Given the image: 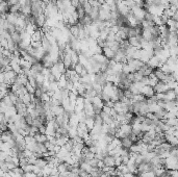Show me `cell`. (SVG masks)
<instances>
[{
	"instance_id": "28",
	"label": "cell",
	"mask_w": 178,
	"mask_h": 177,
	"mask_svg": "<svg viewBox=\"0 0 178 177\" xmlns=\"http://www.w3.org/2000/svg\"><path fill=\"white\" fill-rule=\"evenodd\" d=\"M25 87H26V88H27V92L29 93V94L32 95V94H35V90H37V88H33L32 85H30V83H27V85H26Z\"/></svg>"
},
{
	"instance_id": "34",
	"label": "cell",
	"mask_w": 178,
	"mask_h": 177,
	"mask_svg": "<svg viewBox=\"0 0 178 177\" xmlns=\"http://www.w3.org/2000/svg\"><path fill=\"white\" fill-rule=\"evenodd\" d=\"M51 1H52V0H43V2H44L45 4H48V3H50Z\"/></svg>"
},
{
	"instance_id": "37",
	"label": "cell",
	"mask_w": 178,
	"mask_h": 177,
	"mask_svg": "<svg viewBox=\"0 0 178 177\" xmlns=\"http://www.w3.org/2000/svg\"><path fill=\"white\" fill-rule=\"evenodd\" d=\"M78 177H79V176H78Z\"/></svg>"
},
{
	"instance_id": "27",
	"label": "cell",
	"mask_w": 178,
	"mask_h": 177,
	"mask_svg": "<svg viewBox=\"0 0 178 177\" xmlns=\"http://www.w3.org/2000/svg\"><path fill=\"white\" fill-rule=\"evenodd\" d=\"M45 145H46L47 149H48V151H54V148H55V145L52 144L51 142H49V141H47L46 143H45Z\"/></svg>"
},
{
	"instance_id": "2",
	"label": "cell",
	"mask_w": 178,
	"mask_h": 177,
	"mask_svg": "<svg viewBox=\"0 0 178 177\" xmlns=\"http://www.w3.org/2000/svg\"><path fill=\"white\" fill-rule=\"evenodd\" d=\"M146 12H147V11H146L145 8H142V6H139V5H136L131 10V14L137 18V20H139L140 22H142V21H144V20H145Z\"/></svg>"
},
{
	"instance_id": "10",
	"label": "cell",
	"mask_w": 178,
	"mask_h": 177,
	"mask_svg": "<svg viewBox=\"0 0 178 177\" xmlns=\"http://www.w3.org/2000/svg\"><path fill=\"white\" fill-rule=\"evenodd\" d=\"M103 163H104L105 166H109V167H116V160H115V157L112 155H106L103 160Z\"/></svg>"
},
{
	"instance_id": "12",
	"label": "cell",
	"mask_w": 178,
	"mask_h": 177,
	"mask_svg": "<svg viewBox=\"0 0 178 177\" xmlns=\"http://www.w3.org/2000/svg\"><path fill=\"white\" fill-rule=\"evenodd\" d=\"M166 94V101H171V100H176L177 99V94L175 92V90H169Z\"/></svg>"
},
{
	"instance_id": "7",
	"label": "cell",
	"mask_w": 178,
	"mask_h": 177,
	"mask_svg": "<svg viewBox=\"0 0 178 177\" xmlns=\"http://www.w3.org/2000/svg\"><path fill=\"white\" fill-rule=\"evenodd\" d=\"M140 72H141L142 74H143L145 77H148L150 76L151 74L153 73V71H154V69H152L151 67H149V66L147 65V64H144V66L141 68V69L139 70Z\"/></svg>"
},
{
	"instance_id": "23",
	"label": "cell",
	"mask_w": 178,
	"mask_h": 177,
	"mask_svg": "<svg viewBox=\"0 0 178 177\" xmlns=\"http://www.w3.org/2000/svg\"><path fill=\"white\" fill-rule=\"evenodd\" d=\"M169 51H170V55L172 56V57H177V55H178V45H176V46H171L170 48H169Z\"/></svg>"
},
{
	"instance_id": "22",
	"label": "cell",
	"mask_w": 178,
	"mask_h": 177,
	"mask_svg": "<svg viewBox=\"0 0 178 177\" xmlns=\"http://www.w3.org/2000/svg\"><path fill=\"white\" fill-rule=\"evenodd\" d=\"M0 149H1V151L10 152L11 150H12V147H11L10 143L1 142V145H0Z\"/></svg>"
},
{
	"instance_id": "6",
	"label": "cell",
	"mask_w": 178,
	"mask_h": 177,
	"mask_svg": "<svg viewBox=\"0 0 178 177\" xmlns=\"http://www.w3.org/2000/svg\"><path fill=\"white\" fill-rule=\"evenodd\" d=\"M142 94L148 99L150 97H153L156 93H155V90L153 87H151V85H145L143 88V90H142Z\"/></svg>"
},
{
	"instance_id": "14",
	"label": "cell",
	"mask_w": 178,
	"mask_h": 177,
	"mask_svg": "<svg viewBox=\"0 0 178 177\" xmlns=\"http://www.w3.org/2000/svg\"><path fill=\"white\" fill-rule=\"evenodd\" d=\"M1 104H3V105L8 106V107H12V106H15V103L13 102L12 99H11V97L8 96V94L6 95L4 98L1 99Z\"/></svg>"
},
{
	"instance_id": "33",
	"label": "cell",
	"mask_w": 178,
	"mask_h": 177,
	"mask_svg": "<svg viewBox=\"0 0 178 177\" xmlns=\"http://www.w3.org/2000/svg\"><path fill=\"white\" fill-rule=\"evenodd\" d=\"M87 2H89V0H79V3L81 4V5H83L84 3H87Z\"/></svg>"
},
{
	"instance_id": "3",
	"label": "cell",
	"mask_w": 178,
	"mask_h": 177,
	"mask_svg": "<svg viewBox=\"0 0 178 177\" xmlns=\"http://www.w3.org/2000/svg\"><path fill=\"white\" fill-rule=\"evenodd\" d=\"M127 64H128V66L130 67V69H131V72H132V73H134V72L139 71V70L141 69L142 67H143L145 63H143L142 61H140V60L132 58V60L128 61Z\"/></svg>"
},
{
	"instance_id": "31",
	"label": "cell",
	"mask_w": 178,
	"mask_h": 177,
	"mask_svg": "<svg viewBox=\"0 0 178 177\" xmlns=\"http://www.w3.org/2000/svg\"><path fill=\"white\" fill-rule=\"evenodd\" d=\"M112 107H109V106L104 105V106H103V108H102V112H104L105 114H109V115H110V112H112Z\"/></svg>"
},
{
	"instance_id": "26",
	"label": "cell",
	"mask_w": 178,
	"mask_h": 177,
	"mask_svg": "<svg viewBox=\"0 0 178 177\" xmlns=\"http://www.w3.org/2000/svg\"><path fill=\"white\" fill-rule=\"evenodd\" d=\"M41 100L43 102H49L51 100V97L49 96L48 93H43V95L41 96Z\"/></svg>"
},
{
	"instance_id": "20",
	"label": "cell",
	"mask_w": 178,
	"mask_h": 177,
	"mask_svg": "<svg viewBox=\"0 0 178 177\" xmlns=\"http://www.w3.org/2000/svg\"><path fill=\"white\" fill-rule=\"evenodd\" d=\"M70 31H71L72 36L75 38L78 39V36H79V31H80V28L79 26L76 24V25H73V26H70Z\"/></svg>"
},
{
	"instance_id": "16",
	"label": "cell",
	"mask_w": 178,
	"mask_h": 177,
	"mask_svg": "<svg viewBox=\"0 0 178 177\" xmlns=\"http://www.w3.org/2000/svg\"><path fill=\"white\" fill-rule=\"evenodd\" d=\"M68 81H69V79L67 78V76L64 74V75H63V76L60 78V80L57 81V82H58V87H60V88H67V85H68Z\"/></svg>"
},
{
	"instance_id": "24",
	"label": "cell",
	"mask_w": 178,
	"mask_h": 177,
	"mask_svg": "<svg viewBox=\"0 0 178 177\" xmlns=\"http://www.w3.org/2000/svg\"><path fill=\"white\" fill-rule=\"evenodd\" d=\"M83 10H84V12L87 15H90V14L92 13V10H93V6L90 4V2H87V3L83 4Z\"/></svg>"
},
{
	"instance_id": "35",
	"label": "cell",
	"mask_w": 178,
	"mask_h": 177,
	"mask_svg": "<svg viewBox=\"0 0 178 177\" xmlns=\"http://www.w3.org/2000/svg\"><path fill=\"white\" fill-rule=\"evenodd\" d=\"M176 35H177V38H178V30H176Z\"/></svg>"
},
{
	"instance_id": "25",
	"label": "cell",
	"mask_w": 178,
	"mask_h": 177,
	"mask_svg": "<svg viewBox=\"0 0 178 177\" xmlns=\"http://www.w3.org/2000/svg\"><path fill=\"white\" fill-rule=\"evenodd\" d=\"M22 169H23L24 173H28V172H33V169H35V165L28 164V165H26L25 167L22 168Z\"/></svg>"
},
{
	"instance_id": "4",
	"label": "cell",
	"mask_w": 178,
	"mask_h": 177,
	"mask_svg": "<svg viewBox=\"0 0 178 177\" xmlns=\"http://www.w3.org/2000/svg\"><path fill=\"white\" fill-rule=\"evenodd\" d=\"M147 65L151 67L152 69H157V68H161V66L163 65V63L161 62V60H159L158 57H157L156 55L152 56V57L149 60V62L147 63Z\"/></svg>"
},
{
	"instance_id": "30",
	"label": "cell",
	"mask_w": 178,
	"mask_h": 177,
	"mask_svg": "<svg viewBox=\"0 0 178 177\" xmlns=\"http://www.w3.org/2000/svg\"><path fill=\"white\" fill-rule=\"evenodd\" d=\"M168 174L171 177H178V170H168Z\"/></svg>"
},
{
	"instance_id": "29",
	"label": "cell",
	"mask_w": 178,
	"mask_h": 177,
	"mask_svg": "<svg viewBox=\"0 0 178 177\" xmlns=\"http://www.w3.org/2000/svg\"><path fill=\"white\" fill-rule=\"evenodd\" d=\"M115 160H116V167H119L123 164V160H122V156H116L115 157Z\"/></svg>"
},
{
	"instance_id": "15",
	"label": "cell",
	"mask_w": 178,
	"mask_h": 177,
	"mask_svg": "<svg viewBox=\"0 0 178 177\" xmlns=\"http://www.w3.org/2000/svg\"><path fill=\"white\" fill-rule=\"evenodd\" d=\"M121 142H122V147H123V148H126V149H129L130 147H131L132 145L134 144V143L131 141V139H130V137L121 139Z\"/></svg>"
},
{
	"instance_id": "13",
	"label": "cell",
	"mask_w": 178,
	"mask_h": 177,
	"mask_svg": "<svg viewBox=\"0 0 178 177\" xmlns=\"http://www.w3.org/2000/svg\"><path fill=\"white\" fill-rule=\"evenodd\" d=\"M93 57H94V60H95L96 62H98L100 65H102V64H104L109 61V60H107L106 56H105L104 54H94Z\"/></svg>"
},
{
	"instance_id": "1",
	"label": "cell",
	"mask_w": 178,
	"mask_h": 177,
	"mask_svg": "<svg viewBox=\"0 0 178 177\" xmlns=\"http://www.w3.org/2000/svg\"><path fill=\"white\" fill-rule=\"evenodd\" d=\"M131 133H132V126L128 123H125L122 124L119 129H117L115 137L118 138V139H124V138L130 137Z\"/></svg>"
},
{
	"instance_id": "18",
	"label": "cell",
	"mask_w": 178,
	"mask_h": 177,
	"mask_svg": "<svg viewBox=\"0 0 178 177\" xmlns=\"http://www.w3.org/2000/svg\"><path fill=\"white\" fill-rule=\"evenodd\" d=\"M68 135H69V138H70V139H75V138L78 135L77 127H75V126H70V127H69V130H68Z\"/></svg>"
},
{
	"instance_id": "19",
	"label": "cell",
	"mask_w": 178,
	"mask_h": 177,
	"mask_svg": "<svg viewBox=\"0 0 178 177\" xmlns=\"http://www.w3.org/2000/svg\"><path fill=\"white\" fill-rule=\"evenodd\" d=\"M35 139L37 140L38 143H43V144H45V143L48 141L46 135H43V133H40V132L37 133V135H35Z\"/></svg>"
},
{
	"instance_id": "9",
	"label": "cell",
	"mask_w": 178,
	"mask_h": 177,
	"mask_svg": "<svg viewBox=\"0 0 178 177\" xmlns=\"http://www.w3.org/2000/svg\"><path fill=\"white\" fill-rule=\"evenodd\" d=\"M103 54L106 56L107 60L110 61V60H114V58H115L116 52H115L114 50H112L109 47H104V48H103Z\"/></svg>"
},
{
	"instance_id": "17",
	"label": "cell",
	"mask_w": 178,
	"mask_h": 177,
	"mask_svg": "<svg viewBox=\"0 0 178 177\" xmlns=\"http://www.w3.org/2000/svg\"><path fill=\"white\" fill-rule=\"evenodd\" d=\"M84 123H85V125H87V128H89V130H92L94 125H95V118L94 117H87Z\"/></svg>"
},
{
	"instance_id": "32",
	"label": "cell",
	"mask_w": 178,
	"mask_h": 177,
	"mask_svg": "<svg viewBox=\"0 0 178 177\" xmlns=\"http://www.w3.org/2000/svg\"><path fill=\"white\" fill-rule=\"evenodd\" d=\"M39 130H40V133L46 135V124H44V125H42L41 127H40Z\"/></svg>"
},
{
	"instance_id": "8",
	"label": "cell",
	"mask_w": 178,
	"mask_h": 177,
	"mask_svg": "<svg viewBox=\"0 0 178 177\" xmlns=\"http://www.w3.org/2000/svg\"><path fill=\"white\" fill-rule=\"evenodd\" d=\"M16 83H19V85L25 87V85L28 83V76H26L24 73L18 74L17 79H16Z\"/></svg>"
},
{
	"instance_id": "5",
	"label": "cell",
	"mask_w": 178,
	"mask_h": 177,
	"mask_svg": "<svg viewBox=\"0 0 178 177\" xmlns=\"http://www.w3.org/2000/svg\"><path fill=\"white\" fill-rule=\"evenodd\" d=\"M154 90H155V93H167L170 88L168 87V83L166 82H163V81H158V82L156 83V85L154 87Z\"/></svg>"
},
{
	"instance_id": "36",
	"label": "cell",
	"mask_w": 178,
	"mask_h": 177,
	"mask_svg": "<svg viewBox=\"0 0 178 177\" xmlns=\"http://www.w3.org/2000/svg\"><path fill=\"white\" fill-rule=\"evenodd\" d=\"M177 45H178V42H177Z\"/></svg>"
},
{
	"instance_id": "11",
	"label": "cell",
	"mask_w": 178,
	"mask_h": 177,
	"mask_svg": "<svg viewBox=\"0 0 178 177\" xmlns=\"http://www.w3.org/2000/svg\"><path fill=\"white\" fill-rule=\"evenodd\" d=\"M13 139H14V135H13L12 131H11V130H8V131H5V132H2L1 142L8 143L11 140H13Z\"/></svg>"
},
{
	"instance_id": "21",
	"label": "cell",
	"mask_w": 178,
	"mask_h": 177,
	"mask_svg": "<svg viewBox=\"0 0 178 177\" xmlns=\"http://www.w3.org/2000/svg\"><path fill=\"white\" fill-rule=\"evenodd\" d=\"M20 99H21V101L23 102L24 104L28 105V104L31 103V94H29V93H26L25 95H23L22 97H20Z\"/></svg>"
}]
</instances>
